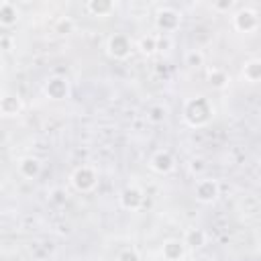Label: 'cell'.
<instances>
[{
	"label": "cell",
	"instance_id": "obj_8",
	"mask_svg": "<svg viewBox=\"0 0 261 261\" xmlns=\"http://www.w3.org/2000/svg\"><path fill=\"white\" fill-rule=\"evenodd\" d=\"M141 202H143V194H141L137 188H129V190H125L123 196H121V204H123L125 208H137Z\"/></svg>",
	"mask_w": 261,
	"mask_h": 261
},
{
	"label": "cell",
	"instance_id": "obj_14",
	"mask_svg": "<svg viewBox=\"0 0 261 261\" xmlns=\"http://www.w3.org/2000/svg\"><path fill=\"white\" fill-rule=\"evenodd\" d=\"M204 243H206V235L200 229H192V231L186 233V245L196 249V247H202Z\"/></svg>",
	"mask_w": 261,
	"mask_h": 261
},
{
	"label": "cell",
	"instance_id": "obj_10",
	"mask_svg": "<svg viewBox=\"0 0 261 261\" xmlns=\"http://www.w3.org/2000/svg\"><path fill=\"white\" fill-rule=\"evenodd\" d=\"M19 170H21V174H23L25 178H35V176L41 172V164H39V160H35V158H27V160L21 162Z\"/></svg>",
	"mask_w": 261,
	"mask_h": 261
},
{
	"label": "cell",
	"instance_id": "obj_15",
	"mask_svg": "<svg viewBox=\"0 0 261 261\" xmlns=\"http://www.w3.org/2000/svg\"><path fill=\"white\" fill-rule=\"evenodd\" d=\"M86 9H88L90 13L102 17V15H109V13L115 9V5H113V3H96V0H92V3L86 5Z\"/></svg>",
	"mask_w": 261,
	"mask_h": 261
},
{
	"label": "cell",
	"instance_id": "obj_12",
	"mask_svg": "<svg viewBox=\"0 0 261 261\" xmlns=\"http://www.w3.org/2000/svg\"><path fill=\"white\" fill-rule=\"evenodd\" d=\"M245 78L251 84L259 82V78H261V62L259 60H251L249 64H245Z\"/></svg>",
	"mask_w": 261,
	"mask_h": 261
},
{
	"label": "cell",
	"instance_id": "obj_3",
	"mask_svg": "<svg viewBox=\"0 0 261 261\" xmlns=\"http://www.w3.org/2000/svg\"><path fill=\"white\" fill-rule=\"evenodd\" d=\"M109 51H111V56L123 60V58H127L131 54V41L125 35H115L109 41Z\"/></svg>",
	"mask_w": 261,
	"mask_h": 261
},
{
	"label": "cell",
	"instance_id": "obj_23",
	"mask_svg": "<svg viewBox=\"0 0 261 261\" xmlns=\"http://www.w3.org/2000/svg\"><path fill=\"white\" fill-rule=\"evenodd\" d=\"M202 164H204V162H200V160H198V162H192V170H194V172H196V170H198V172H200V170H204V166H202Z\"/></svg>",
	"mask_w": 261,
	"mask_h": 261
},
{
	"label": "cell",
	"instance_id": "obj_4",
	"mask_svg": "<svg viewBox=\"0 0 261 261\" xmlns=\"http://www.w3.org/2000/svg\"><path fill=\"white\" fill-rule=\"evenodd\" d=\"M74 186L78 188V190H82V192H86V190H90L94 184H96V176H94V172L90 170V168H80V170H76V174H74Z\"/></svg>",
	"mask_w": 261,
	"mask_h": 261
},
{
	"label": "cell",
	"instance_id": "obj_11",
	"mask_svg": "<svg viewBox=\"0 0 261 261\" xmlns=\"http://www.w3.org/2000/svg\"><path fill=\"white\" fill-rule=\"evenodd\" d=\"M0 111H3L5 115H17L21 111V100L15 98V96H5L0 98Z\"/></svg>",
	"mask_w": 261,
	"mask_h": 261
},
{
	"label": "cell",
	"instance_id": "obj_6",
	"mask_svg": "<svg viewBox=\"0 0 261 261\" xmlns=\"http://www.w3.org/2000/svg\"><path fill=\"white\" fill-rule=\"evenodd\" d=\"M178 25H180V17H178L176 11L166 9V11H162V13L158 15V27H160V29H164V31H174V29H178Z\"/></svg>",
	"mask_w": 261,
	"mask_h": 261
},
{
	"label": "cell",
	"instance_id": "obj_17",
	"mask_svg": "<svg viewBox=\"0 0 261 261\" xmlns=\"http://www.w3.org/2000/svg\"><path fill=\"white\" fill-rule=\"evenodd\" d=\"M139 49L143 51L145 56H151L155 49H158V45H155V37H143L141 43H139Z\"/></svg>",
	"mask_w": 261,
	"mask_h": 261
},
{
	"label": "cell",
	"instance_id": "obj_2",
	"mask_svg": "<svg viewBox=\"0 0 261 261\" xmlns=\"http://www.w3.org/2000/svg\"><path fill=\"white\" fill-rule=\"evenodd\" d=\"M257 25H259V19H257V13H255V11L245 9V11H241V13L235 17V27H237L239 31H243V33L255 31Z\"/></svg>",
	"mask_w": 261,
	"mask_h": 261
},
{
	"label": "cell",
	"instance_id": "obj_18",
	"mask_svg": "<svg viewBox=\"0 0 261 261\" xmlns=\"http://www.w3.org/2000/svg\"><path fill=\"white\" fill-rule=\"evenodd\" d=\"M202 62H204V58H202L200 51H190V54L186 56V64H188V66H192V68L202 66Z\"/></svg>",
	"mask_w": 261,
	"mask_h": 261
},
{
	"label": "cell",
	"instance_id": "obj_5",
	"mask_svg": "<svg viewBox=\"0 0 261 261\" xmlns=\"http://www.w3.org/2000/svg\"><path fill=\"white\" fill-rule=\"evenodd\" d=\"M151 166L155 172H160V174H168L172 168H174V158L168 153V151H160V153H155L153 155V160H151Z\"/></svg>",
	"mask_w": 261,
	"mask_h": 261
},
{
	"label": "cell",
	"instance_id": "obj_13",
	"mask_svg": "<svg viewBox=\"0 0 261 261\" xmlns=\"http://www.w3.org/2000/svg\"><path fill=\"white\" fill-rule=\"evenodd\" d=\"M47 92L54 96V98H64L68 94V86H66L64 80H51L47 84Z\"/></svg>",
	"mask_w": 261,
	"mask_h": 261
},
{
	"label": "cell",
	"instance_id": "obj_24",
	"mask_svg": "<svg viewBox=\"0 0 261 261\" xmlns=\"http://www.w3.org/2000/svg\"><path fill=\"white\" fill-rule=\"evenodd\" d=\"M0 68H3V60H0Z\"/></svg>",
	"mask_w": 261,
	"mask_h": 261
},
{
	"label": "cell",
	"instance_id": "obj_19",
	"mask_svg": "<svg viewBox=\"0 0 261 261\" xmlns=\"http://www.w3.org/2000/svg\"><path fill=\"white\" fill-rule=\"evenodd\" d=\"M164 119H166V111H164L162 107L151 109V113H149V121H153V123H164Z\"/></svg>",
	"mask_w": 261,
	"mask_h": 261
},
{
	"label": "cell",
	"instance_id": "obj_1",
	"mask_svg": "<svg viewBox=\"0 0 261 261\" xmlns=\"http://www.w3.org/2000/svg\"><path fill=\"white\" fill-rule=\"evenodd\" d=\"M219 196V184L215 180H200L196 186V198L200 202H213Z\"/></svg>",
	"mask_w": 261,
	"mask_h": 261
},
{
	"label": "cell",
	"instance_id": "obj_21",
	"mask_svg": "<svg viewBox=\"0 0 261 261\" xmlns=\"http://www.w3.org/2000/svg\"><path fill=\"white\" fill-rule=\"evenodd\" d=\"M70 31H72V21L70 19L58 23V33H70Z\"/></svg>",
	"mask_w": 261,
	"mask_h": 261
},
{
	"label": "cell",
	"instance_id": "obj_9",
	"mask_svg": "<svg viewBox=\"0 0 261 261\" xmlns=\"http://www.w3.org/2000/svg\"><path fill=\"white\" fill-rule=\"evenodd\" d=\"M184 255V245L180 241H168L164 245V257L168 261H178Z\"/></svg>",
	"mask_w": 261,
	"mask_h": 261
},
{
	"label": "cell",
	"instance_id": "obj_16",
	"mask_svg": "<svg viewBox=\"0 0 261 261\" xmlns=\"http://www.w3.org/2000/svg\"><path fill=\"white\" fill-rule=\"evenodd\" d=\"M208 80H211V84H213L215 88H225V86H227V82H229L227 74H225V72H221V70H213V72H211V76H208Z\"/></svg>",
	"mask_w": 261,
	"mask_h": 261
},
{
	"label": "cell",
	"instance_id": "obj_7",
	"mask_svg": "<svg viewBox=\"0 0 261 261\" xmlns=\"http://www.w3.org/2000/svg\"><path fill=\"white\" fill-rule=\"evenodd\" d=\"M19 19V13L17 9L11 5V3H3L0 5V25H5V27H13Z\"/></svg>",
	"mask_w": 261,
	"mask_h": 261
},
{
	"label": "cell",
	"instance_id": "obj_20",
	"mask_svg": "<svg viewBox=\"0 0 261 261\" xmlns=\"http://www.w3.org/2000/svg\"><path fill=\"white\" fill-rule=\"evenodd\" d=\"M119 261H139V255L135 251H123L119 255Z\"/></svg>",
	"mask_w": 261,
	"mask_h": 261
},
{
	"label": "cell",
	"instance_id": "obj_22",
	"mask_svg": "<svg viewBox=\"0 0 261 261\" xmlns=\"http://www.w3.org/2000/svg\"><path fill=\"white\" fill-rule=\"evenodd\" d=\"M231 7H233L231 0H229V3H217V5H215V9H219V11H229Z\"/></svg>",
	"mask_w": 261,
	"mask_h": 261
}]
</instances>
